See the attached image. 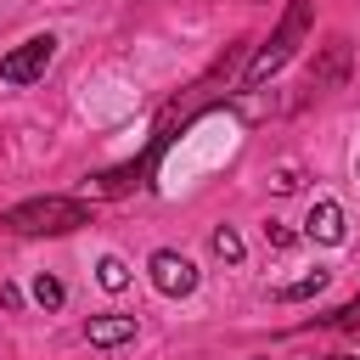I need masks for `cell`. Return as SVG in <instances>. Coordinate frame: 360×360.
<instances>
[{
    "mask_svg": "<svg viewBox=\"0 0 360 360\" xmlns=\"http://www.w3.org/2000/svg\"><path fill=\"white\" fill-rule=\"evenodd\" d=\"M0 225L17 231V236H62V231L90 225V202H79V197H34V202L6 208Z\"/></svg>",
    "mask_w": 360,
    "mask_h": 360,
    "instance_id": "6da1fadb",
    "label": "cell"
},
{
    "mask_svg": "<svg viewBox=\"0 0 360 360\" xmlns=\"http://www.w3.org/2000/svg\"><path fill=\"white\" fill-rule=\"evenodd\" d=\"M309 6H315V0H292V6H287L281 28H276V34H270V45L248 62V79H242V84H264V79H270V73H276L292 51H298V39L309 34Z\"/></svg>",
    "mask_w": 360,
    "mask_h": 360,
    "instance_id": "7a4b0ae2",
    "label": "cell"
},
{
    "mask_svg": "<svg viewBox=\"0 0 360 360\" xmlns=\"http://www.w3.org/2000/svg\"><path fill=\"white\" fill-rule=\"evenodd\" d=\"M51 56H56V39H51V34H28L22 45H11V51L0 56V79H6V84H34V79H45Z\"/></svg>",
    "mask_w": 360,
    "mask_h": 360,
    "instance_id": "3957f363",
    "label": "cell"
},
{
    "mask_svg": "<svg viewBox=\"0 0 360 360\" xmlns=\"http://www.w3.org/2000/svg\"><path fill=\"white\" fill-rule=\"evenodd\" d=\"M152 287H158L163 298H186V292L197 287V264L163 248V253H152Z\"/></svg>",
    "mask_w": 360,
    "mask_h": 360,
    "instance_id": "277c9868",
    "label": "cell"
},
{
    "mask_svg": "<svg viewBox=\"0 0 360 360\" xmlns=\"http://www.w3.org/2000/svg\"><path fill=\"white\" fill-rule=\"evenodd\" d=\"M304 231H309L315 242L338 248V242H343V208H338V202H315V208H309V219H304Z\"/></svg>",
    "mask_w": 360,
    "mask_h": 360,
    "instance_id": "5b68a950",
    "label": "cell"
},
{
    "mask_svg": "<svg viewBox=\"0 0 360 360\" xmlns=\"http://www.w3.org/2000/svg\"><path fill=\"white\" fill-rule=\"evenodd\" d=\"M84 332H90V343H101V349H107V343H129V338H135V315H101V321H90Z\"/></svg>",
    "mask_w": 360,
    "mask_h": 360,
    "instance_id": "8992f818",
    "label": "cell"
},
{
    "mask_svg": "<svg viewBox=\"0 0 360 360\" xmlns=\"http://www.w3.org/2000/svg\"><path fill=\"white\" fill-rule=\"evenodd\" d=\"M96 281H101V287H107V292H124V287H129V264H124V259H112V253H107V259H101V264H96Z\"/></svg>",
    "mask_w": 360,
    "mask_h": 360,
    "instance_id": "52a82bcc",
    "label": "cell"
},
{
    "mask_svg": "<svg viewBox=\"0 0 360 360\" xmlns=\"http://www.w3.org/2000/svg\"><path fill=\"white\" fill-rule=\"evenodd\" d=\"M214 253H219L225 264H236V259H242V236H236L231 225H219V231H214Z\"/></svg>",
    "mask_w": 360,
    "mask_h": 360,
    "instance_id": "ba28073f",
    "label": "cell"
},
{
    "mask_svg": "<svg viewBox=\"0 0 360 360\" xmlns=\"http://www.w3.org/2000/svg\"><path fill=\"white\" fill-rule=\"evenodd\" d=\"M34 298H39V304H45V309H56V304H62V281H56V276H45V270H39V276H34Z\"/></svg>",
    "mask_w": 360,
    "mask_h": 360,
    "instance_id": "9c48e42d",
    "label": "cell"
},
{
    "mask_svg": "<svg viewBox=\"0 0 360 360\" xmlns=\"http://www.w3.org/2000/svg\"><path fill=\"white\" fill-rule=\"evenodd\" d=\"M326 287V276L315 270V276H304V281H292V287H281V298H309V292H321Z\"/></svg>",
    "mask_w": 360,
    "mask_h": 360,
    "instance_id": "30bf717a",
    "label": "cell"
},
{
    "mask_svg": "<svg viewBox=\"0 0 360 360\" xmlns=\"http://www.w3.org/2000/svg\"><path fill=\"white\" fill-rule=\"evenodd\" d=\"M270 186H276V191H292V186H298V169H292V163H281V169H276V180H270Z\"/></svg>",
    "mask_w": 360,
    "mask_h": 360,
    "instance_id": "8fae6325",
    "label": "cell"
},
{
    "mask_svg": "<svg viewBox=\"0 0 360 360\" xmlns=\"http://www.w3.org/2000/svg\"><path fill=\"white\" fill-rule=\"evenodd\" d=\"M354 174H360V158H354Z\"/></svg>",
    "mask_w": 360,
    "mask_h": 360,
    "instance_id": "7c38bea8",
    "label": "cell"
}]
</instances>
